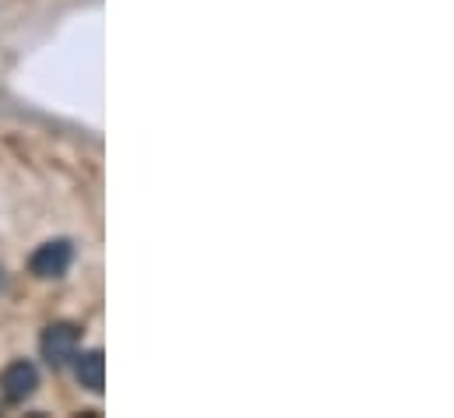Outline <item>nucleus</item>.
Instances as JSON below:
<instances>
[{
    "instance_id": "nucleus-1",
    "label": "nucleus",
    "mask_w": 454,
    "mask_h": 418,
    "mask_svg": "<svg viewBox=\"0 0 454 418\" xmlns=\"http://www.w3.org/2000/svg\"><path fill=\"white\" fill-rule=\"evenodd\" d=\"M78 344H82V330L74 323H50L39 337V352L53 369L67 366L78 355Z\"/></svg>"
},
{
    "instance_id": "nucleus-2",
    "label": "nucleus",
    "mask_w": 454,
    "mask_h": 418,
    "mask_svg": "<svg viewBox=\"0 0 454 418\" xmlns=\"http://www.w3.org/2000/svg\"><path fill=\"white\" fill-rule=\"evenodd\" d=\"M71 260H74V246H71L67 239H50V243H43V246L32 253L28 271H32L35 278H46V282H50V278L67 275Z\"/></svg>"
},
{
    "instance_id": "nucleus-3",
    "label": "nucleus",
    "mask_w": 454,
    "mask_h": 418,
    "mask_svg": "<svg viewBox=\"0 0 454 418\" xmlns=\"http://www.w3.org/2000/svg\"><path fill=\"white\" fill-rule=\"evenodd\" d=\"M35 387H39V373H35V366L25 362V359L11 362V366L0 373V391H4V398H7L11 405H21L25 398H32Z\"/></svg>"
},
{
    "instance_id": "nucleus-4",
    "label": "nucleus",
    "mask_w": 454,
    "mask_h": 418,
    "mask_svg": "<svg viewBox=\"0 0 454 418\" xmlns=\"http://www.w3.org/2000/svg\"><path fill=\"white\" fill-rule=\"evenodd\" d=\"M74 376H78V383L85 391L103 394V387H106V359H103V352H82V355H74Z\"/></svg>"
}]
</instances>
